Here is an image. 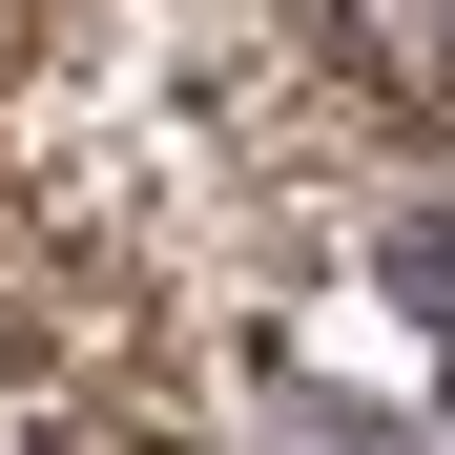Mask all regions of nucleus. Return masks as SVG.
I'll list each match as a JSON object with an SVG mask.
<instances>
[{
  "label": "nucleus",
  "mask_w": 455,
  "mask_h": 455,
  "mask_svg": "<svg viewBox=\"0 0 455 455\" xmlns=\"http://www.w3.org/2000/svg\"><path fill=\"white\" fill-rule=\"evenodd\" d=\"M372 290H394V331H414V372L455 394V207H394V249H372Z\"/></svg>",
  "instance_id": "1"
},
{
  "label": "nucleus",
  "mask_w": 455,
  "mask_h": 455,
  "mask_svg": "<svg viewBox=\"0 0 455 455\" xmlns=\"http://www.w3.org/2000/svg\"><path fill=\"white\" fill-rule=\"evenodd\" d=\"M331 21H352V62H372V84L455 104V0H331Z\"/></svg>",
  "instance_id": "2"
}]
</instances>
